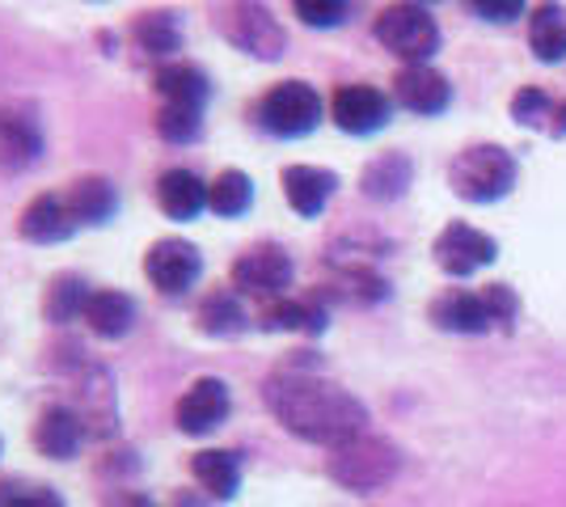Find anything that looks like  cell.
Instances as JSON below:
<instances>
[{"label": "cell", "mask_w": 566, "mask_h": 507, "mask_svg": "<svg viewBox=\"0 0 566 507\" xmlns=\"http://www.w3.org/2000/svg\"><path fill=\"white\" fill-rule=\"evenodd\" d=\"M554 97L545 94L542 85H520L516 94H512V123H520V127H545L549 131V119H554Z\"/></svg>", "instance_id": "d6a6232c"}, {"label": "cell", "mask_w": 566, "mask_h": 507, "mask_svg": "<svg viewBox=\"0 0 566 507\" xmlns=\"http://www.w3.org/2000/svg\"><path fill=\"white\" fill-rule=\"evenodd\" d=\"M195 483L203 486V495H212L216 504H229L241 490V453L233 448H203L190 461Z\"/></svg>", "instance_id": "484cf974"}, {"label": "cell", "mask_w": 566, "mask_h": 507, "mask_svg": "<svg viewBox=\"0 0 566 507\" xmlns=\"http://www.w3.org/2000/svg\"><path fill=\"white\" fill-rule=\"evenodd\" d=\"M410 182H415V161L398 148L380 152L359 169V194L373 199V203H398L401 194L410 191Z\"/></svg>", "instance_id": "603a6c76"}, {"label": "cell", "mask_w": 566, "mask_h": 507, "mask_svg": "<svg viewBox=\"0 0 566 507\" xmlns=\"http://www.w3.org/2000/svg\"><path fill=\"white\" fill-rule=\"evenodd\" d=\"M431 254H436V266L452 275V279H470L473 271L491 266L499 258V242L491 233L473 229L465 220H449L440 229V237L431 242Z\"/></svg>", "instance_id": "30bf717a"}, {"label": "cell", "mask_w": 566, "mask_h": 507, "mask_svg": "<svg viewBox=\"0 0 566 507\" xmlns=\"http://www.w3.org/2000/svg\"><path fill=\"white\" fill-rule=\"evenodd\" d=\"M144 275L157 296H187L199 275H203V250L187 237H157V242L144 250Z\"/></svg>", "instance_id": "9c48e42d"}, {"label": "cell", "mask_w": 566, "mask_h": 507, "mask_svg": "<svg viewBox=\"0 0 566 507\" xmlns=\"http://www.w3.org/2000/svg\"><path fill=\"white\" fill-rule=\"evenodd\" d=\"M212 25L229 47L245 51L262 64H275L287 51V30L262 0H220L212 9Z\"/></svg>", "instance_id": "3957f363"}, {"label": "cell", "mask_w": 566, "mask_h": 507, "mask_svg": "<svg viewBox=\"0 0 566 507\" xmlns=\"http://www.w3.org/2000/svg\"><path fill=\"white\" fill-rule=\"evenodd\" d=\"M64 199H69L72 216L81 229H102L111 224L118 212V187L106 178V173H81L64 187Z\"/></svg>", "instance_id": "d6986e66"}, {"label": "cell", "mask_w": 566, "mask_h": 507, "mask_svg": "<svg viewBox=\"0 0 566 507\" xmlns=\"http://www.w3.org/2000/svg\"><path fill=\"white\" fill-rule=\"evenodd\" d=\"M347 4L352 0H292V13L313 30H334L347 18Z\"/></svg>", "instance_id": "e575fe53"}, {"label": "cell", "mask_w": 566, "mask_h": 507, "mask_svg": "<svg viewBox=\"0 0 566 507\" xmlns=\"http://www.w3.org/2000/svg\"><path fill=\"white\" fill-rule=\"evenodd\" d=\"M415 4H423V9H431V4H440V0H415Z\"/></svg>", "instance_id": "f35d334b"}, {"label": "cell", "mask_w": 566, "mask_h": 507, "mask_svg": "<svg viewBox=\"0 0 566 507\" xmlns=\"http://www.w3.org/2000/svg\"><path fill=\"white\" fill-rule=\"evenodd\" d=\"M373 39L389 55H398L401 64H431V55L440 51L444 34L440 22L431 18V9L415 4V0H394L385 4L373 22Z\"/></svg>", "instance_id": "8992f818"}, {"label": "cell", "mask_w": 566, "mask_h": 507, "mask_svg": "<svg viewBox=\"0 0 566 507\" xmlns=\"http://www.w3.org/2000/svg\"><path fill=\"white\" fill-rule=\"evenodd\" d=\"M157 208L166 212L169 220L187 224V220L203 216L208 212V182L195 173V169L174 166L157 178Z\"/></svg>", "instance_id": "7402d4cb"}, {"label": "cell", "mask_w": 566, "mask_h": 507, "mask_svg": "<svg viewBox=\"0 0 566 507\" xmlns=\"http://www.w3.org/2000/svg\"><path fill=\"white\" fill-rule=\"evenodd\" d=\"M195 326L208 338H237L250 330V314H245V296H237L233 288H212L199 309H195Z\"/></svg>", "instance_id": "d4e9b609"}, {"label": "cell", "mask_w": 566, "mask_h": 507, "mask_svg": "<svg viewBox=\"0 0 566 507\" xmlns=\"http://www.w3.org/2000/svg\"><path fill=\"white\" fill-rule=\"evenodd\" d=\"M401 469V453L398 444L380 440V435H355L347 444L331 448V461H326V474L343 490H355V495H368V490H380L398 478Z\"/></svg>", "instance_id": "5b68a950"}, {"label": "cell", "mask_w": 566, "mask_h": 507, "mask_svg": "<svg viewBox=\"0 0 566 507\" xmlns=\"http://www.w3.org/2000/svg\"><path fill=\"white\" fill-rule=\"evenodd\" d=\"M528 47L542 64L566 60V9L563 0H537L528 9Z\"/></svg>", "instance_id": "4316f807"}, {"label": "cell", "mask_w": 566, "mask_h": 507, "mask_svg": "<svg viewBox=\"0 0 566 507\" xmlns=\"http://www.w3.org/2000/svg\"><path fill=\"white\" fill-rule=\"evenodd\" d=\"M470 9L482 18V22L507 25V22H516L520 13L528 9V0H470Z\"/></svg>", "instance_id": "8d00e7d4"}, {"label": "cell", "mask_w": 566, "mask_h": 507, "mask_svg": "<svg viewBox=\"0 0 566 507\" xmlns=\"http://www.w3.org/2000/svg\"><path fill=\"white\" fill-rule=\"evenodd\" d=\"M280 187L287 208L301 220H317L338 191V173L326 166H287L280 173Z\"/></svg>", "instance_id": "e0dca14e"}, {"label": "cell", "mask_w": 566, "mask_h": 507, "mask_svg": "<svg viewBox=\"0 0 566 507\" xmlns=\"http://www.w3.org/2000/svg\"><path fill=\"white\" fill-rule=\"evenodd\" d=\"M90 296H94V288L76 271H60V275H51L48 292H43V317L51 326H69L76 317H85Z\"/></svg>", "instance_id": "f1b7e54d"}, {"label": "cell", "mask_w": 566, "mask_h": 507, "mask_svg": "<svg viewBox=\"0 0 566 507\" xmlns=\"http://www.w3.org/2000/svg\"><path fill=\"white\" fill-rule=\"evenodd\" d=\"M331 288L355 305H377L389 296V279L373 263H331Z\"/></svg>", "instance_id": "f546056e"}, {"label": "cell", "mask_w": 566, "mask_h": 507, "mask_svg": "<svg viewBox=\"0 0 566 507\" xmlns=\"http://www.w3.org/2000/svg\"><path fill=\"white\" fill-rule=\"evenodd\" d=\"M262 402L283 423V432H292L305 444L338 448L355 435L368 432V406L355 398L352 389L322 381L301 368H283L275 377H266Z\"/></svg>", "instance_id": "6da1fadb"}, {"label": "cell", "mask_w": 566, "mask_h": 507, "mask_svg": "<svg viewBox=\"0 0 566 507\" xmlns=\"http://www.w3.org/2000/svg\"><path fill=\"white\" fill-rule=\"evenodd\" d=\"M43 157V123L30 106H0V173H25Z\"/></svg>", "instance_id": "4fadbf2b"}, {"label": "cell", "mask_w": 566, "mask_h": 507, "mask_svg": "<svg viewBox=\"0 0 566 507\" xmlns=\"http://www.w3.org/2000/svg\"><path fill=\"white\" fill-rule=\"evenodd\" d=\"M102 507H161V504H153L144 490H118V486H111Z\"/></svg>", "instance_id": "74e56055"}, {"label": "cell", "mask_w": 566, "mask_h": 507, "mask_svg": "<svg viewBox=\"0 0 566 507\" xmlns=\"http://www.w3.org/2000/svg\"><path fill=\"white\" fill-rule=\"evenodd\" d=\"M153 89L169 106H190V110H203L208 97H212V76L203 73L199 64L190 60H169L153 68Z\"/></svg>", "instance_id": "44dd1931"}, {"label": "cell", "mask_w": 566, "mask_h": 507, "mask_svg": "<svg viewBox=\"0 0 566 507\" xmlns=\"http://www.w3.org/2000/svg\"><path fill=\"white\" fill-rule=\"evenodd\" d=\"M331 326V314H326V300L317 292H305V296H283L275 305L262 309V330H287V335H322Z\"/></svg>", "instance_id": "cb8c5ba5"}, {"label": "cell", "mask_w": 566, "mask_h": 507, "mask_svg": "<svg viewBox=\"0 0 566 507\" xmlns=\"http://www.w3.org/2000/svg\"><path fill=\"white\" fill-rule=\"evenodd\" d=\"M520 178V161L503 145H470L452 157L449 187L465 203H499Z\"/></svg>", "instance_id": "7a4b0ae2"}, {"label": "cell", "mask_w": 566, "mask_h": 507, "mask_svg": "<svg viewBox=\"0 0 566 507\" xmlns=\"http://www.w3.org/2000/svg\"><path fill=\"white\" fill-rule=\"evenodd\" d=\"M482 300H486V309H491V321L495 326H512L516 321V314H520V296L512 292V284H486L482 288Z\"/></svg>", "instance_id": "d590c367"}, {"label": "cell", "mask_w": 566, "mask_h": 507, "mask_svg": "<svg viewBox=\"0 0 566 507\" xmlns=\"http://www.w3.org/2000/svg\"><path fill=\"white\" fill-rule=\"evenodd\" d=\"M30 440H34V448H39L43 457L72 461L76 453H81V444L90 440V432H85L81 414L72 411L69 402H55V406H48V411L34 419V432H30Z\"/></svg>", "instance_id": "ac0fdd59"}, {"label": "cell", "mask_w": 566, "mask_h": 507, "mask_svg": "<svg viewBox=\"0 0 566 507\" xmlns=\"http://www.w3.org/2000/svg\"><path fill=\"white\" fill-rule=\"evenodd\" d=\"M153 127L166 145H195L203 136V110H190V106H169L161 102L157 115H153Z\"/></svg>", "instance_id": "1f68e13d"}, {"label": "cell", "mask_w": 566, "mask_h": 507, "mask_svg": "<svg viewBox=\"0 0 566 507\" xmlns=\"http://www.w3.org/2000/svg\"><path fill=\"white\" fill-rule=\"evenodd\" d=\"M254 119H259L262 131L275 136V140H305V136L317 131V123L326 119V97L317 94L308 81L292 76V81L271 85V89L259 97Z\"/></svg>", "instance_id": "277c9868"}, {"label": "cell", "mask_w": 566, "mask_h": 507, "mask_svg": "<svg viewBox=\"0 0 566 507\" xmlns=\"http://www.w3.org/2000/svg\"><path fill=\"white\" fill-rule=\"evenodd\" d=\"M69 406L81 414L85 432L94 440H111L118 432V402H115V377L102 363L85 360L69 372Z\"/></svg>", "instance_id": "ba28073f"}, {"label": "cell", "mask_w": 566, "mask_h": 507, "mask_svg": "<svg viewBox=\"0 0 566 507\" xmlns=\"http://www.w3.org/2000/svg\"><path fill=\"white\" fill-rule=\"evenodd\" d=\"M208 208L220 220H237L254 208V178L245 169H220L208 182Z\"/></svg>", "instance_id": "4dcf8cb0"}, {"label": "cell", "mask_w": 566, "mask_h": 507, "mask_svg": "<svg viewBox=\"0 0 566 507\" xmlns=\"http://www.w3.org/2000/svg\"><path fill=\"white\" fill-rule=\"evenodd\" d=\"M85 326L97 338H123L136 326V300L118 288H97L85 305Z\"/></svg>", "instance_id": "83f0119b"}, {"label": "cell", "mask_w": 566, "mask_h": 507, "mask_svg": "<svg viewBox=\"0 0 566 507\" xmlns=\"http://www.w3.org/2000/svg\"><path fill=\"white\" fill-rule=\"evenodd\" d=\"M0 507H69L55 486H34L22 478H4L0 483Z\"/></svg>", "instance_id": "836d02e7"}, {"label": "cell", "mask_w": 566, "mask_h": 507, "mask_svg": "<svg viewBox=\"0 0 566 507\" xmlns=\"http://www.w3.org/2000/svg\"><path fill=\"white\" fill-rule=\"evenodd\" d=\"M229 414H233V393H229V385H224L220 377H199V381H190V389L178 398L174 423H178V432L190 435V440H203V435H212L216 427H224Z\"/></svg>", "instance_id": "7c38bea8"}, {"label": "cell", "mask_w": 566, "mask_h": 507, "mask_svg": "<svg viewBox=\"0 0 566 507\" xmlns=\"http://www.w3.org/2000/svg\"><path fill=\"white\" fill-rule=\"evenodd\" d=\"M76 233H81V224L72 216L64 191L34 194L22 208V216H18V237L30 245H60L69 242V237H76Z\"/></svg>", "instance_id": "9a60e30c"}, {"label": "cell", "mask_w": 566, "mask_h": 507, "mask_svg": "<svg viewBox=\"0 0 566 507\" xmlns=\"http://www.w3.org/2000/svg\"><path fill=\"white\" fill-rule=\"evenodd\" d=\"M0 453H4V444H0Z\"/></svg>", "instance_id": "ab89813d"}, {"label": "cell", "mask_w": 566, "mask_h": 507, "mask_svg": "<svg viewBox=\"0 0 566 507\" xmlns=\"http://www.w3.org/2000/svg\"><path fill=\"white\" fill-rule=\"evenodd\" d=\"M331 119L347 136H377L380 127L394 119V97L364 81L338 85L331 94Z\"/></svg>", "instance_id": "8fae6325"}, {"label": "cell", "mask_w": 566, "mask_h": 507, "mask_svg": "<svg viewBox=\"0 0 566 507\" xmlns=\"http://www.w3.org/2000/svg\"><path fill=\"white\" fill-rule=\"evenodd\" d=\"M394 102L401 110L419 115V119H436L444 115L452 102V85L449 76L431 64H401L398 76H394Z\"/></svg>", "instance_id": "5bb4252c"}, {"label": "cell", "mask_w": 566, "mask_h": 507, "mask_svg": "<svg viewBox=\"0 0 566 507\" xmlns=\"http://www.w3.org/2000/svg\"><path fill=\"white\" fill-rule=\"evenodd\" d=\"M127 39L144 60L169 64V60H178V51L187 43V25H182L178 9H140L127 25Z\"/></svg>", "instance_id": "2e32d148"}, {"label": "cell", "mask_w": 566, "mask_h": 507, "mask_svg": "<svg viewBox=\"0 0 566 507\" xmlns=\"http://www.w3.org/2000/svg\"><path fill=\"white\" fill-rule=\"evenodd\" d=\"M427 314H431V321H436L440 330H449V335H486V330L495 326L486 300H482V292H470V288L440 292Z\"/></svg>", "instance_id": "ffe728a7"}, {"label": "cell", "mask_w": 566, "mask_h": 507, "mask_svg": "<svg viewBox=\"0 0 566 507\" xmlns=\"http://www.w3.org/2000/svg\"><path fill=\"white\" fill-rule=\"evenodd\" d=\"M229 279H233L237 296L259 300L262 309H266V305H275V300L287 296L292 279H296V263H292V254L280 242H254L233 258Z\"/></svg>", "instance_id": "52a82bcc"}]
</instances>
